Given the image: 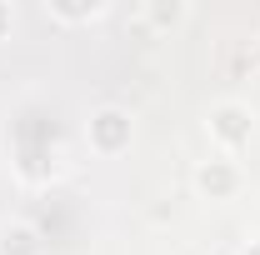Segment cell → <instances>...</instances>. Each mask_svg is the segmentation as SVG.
<instances>
[{"mask_svg":"<svg viewBox=\"0 0 260 255\" xmlns=\"http://www.w3.org/2000/svg\"><path fill=\"white\" fill-rule=\"evenodd\" d=\"M85 140H90L95 155H125L130 140H135V120H130V110H125V105H100V110H90V120H85Z\"/></svg>","mask_w":260,"mask_h":255,"instance_id":"obj_1","label":"cell"},{"mask_svg":"<svg viewBox=\"0 0 260 255\" xmlns=\"http://www.w3.org/2000/svg\"><path fill=\"white\" fill-rule=\"evenodd\" d=\"M45 15L60 20V25H90V20H100V15H110V5H60V0H50Z\"/></svg>","mask_w":260,"mask_h":255,"instance_id":"obj_5","label":"cell"},{"mask_svg":"<svg viewBox=\"0 0 260 255\" xmlns=\"http://www.w3.org/2000/svg\"><path fill=\"white\" fill-rule=\"evenodd\" d=\"M10 25H15V10L0 0V40H10Z\"/></svg>","mask_w":260,"mask_h":255,"instance_id":"obj_7","label":"cell"},{"mask_svg":"<svg viewBox=\"0 0 260 255\" xmlns=\"http://www.w3.org/2000/svg\"><path fill=\"white\" fill-rule=\"evenodd\" d=\"M240 255H260V235H250V240L240 245Z\"/></svg>","mask_w":260,"mask_h":255,"instance_id":"obj_8","label":"cell"},{"mask_svg":"<svg viewBox=\"0 0 260 255\" xmlns=\"http://www.w3.org/2000/svg\"><path fill=\"white\" fill-rule=\"evenodd\" d=\"M140 20H145V25H155V30H170V25H180V20H185V5H145V10H140Z\"/></svg>","mask_w":260,"mask_h":255,"instance_id":"obj_6","label":"cell"},{"mask_svg":"<svg viewBox=\"0 0 260 255\" xmlns=\"http://www.w3.org/2000/svg\"><path fill=\"white\" fill-rule=\"evenodd\" d=\"M0 255H45V235L30 220H0Z\"/></svg>","mask_w":260,"mask_h":255,"instance_id":"obj_4","label":"cell"},{"mask_svg":"<svg viewBox=\"0 0 260 255\" xmlns=\"http://www.w3.org/2000/svg\"><path fill=\"white\" fill-rule=\"evenodd\" d=\"M250 105H240V100H220V105H210V115H205V135H210V145H220L225 155L235 150H245L250 145Z\"/></svg>","mask_w":260,"mask_h":255,"instance_id":"obj_2","label":"cell"},{"mask_svg":"<svg viewBox=\"0 0 260 255\" xmlns=\"http://www.w3.org/2000/svg\"><path fill=\"white\" fill-rule=\"evenodd\" d=\"M190 180H195V195H205V200H235V190H240V165L230 155L200 160Z\"/></svg>","mask_w":260,"mask_h":255,"instance_id":"obj_3","label":"cell"}]
</instances>
